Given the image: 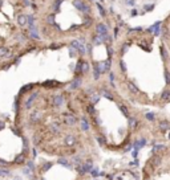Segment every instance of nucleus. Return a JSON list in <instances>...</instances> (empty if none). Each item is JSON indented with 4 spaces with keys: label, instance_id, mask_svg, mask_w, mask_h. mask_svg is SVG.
<instances>
[{
    "label": "nucleus",
    "instance_id": "nucleus-1",
    "mask_svg": "<svg viewBox=\"0 0 170 180\" xmlns=\"http://www.w3.org/2000/svg\"><path fill=\"white\" fill-rule=\"evenodd\" d=\"M32 0H0V64L36 48Z\"/></svg>",
    "mask_w": 170,
    "mask_h": 180
},
{
    "label": "nucleus",
    "instance_id": "nucleus-2",
    "mask_svg": "<svg viewBox=\"0 0 170 180\" xmlns=\"http://www.w3.org/2000/svg\"><path fill=\"white\" fill-rule=\"evenodd\" d=\"M159 36H161V39L170 54V13L166 16V19L159 25Z\"/></svg>",
    "mask_w": 170,
    "mask_h": 180
}]
</instances>
